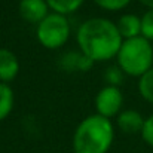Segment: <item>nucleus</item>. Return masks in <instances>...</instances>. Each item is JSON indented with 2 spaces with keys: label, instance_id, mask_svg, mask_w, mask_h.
I'll use <instances>...</instances> for the list:
<instances>
[{
  "label": "nucleus",
  "instance_id": "nucleus-16",
  "mask_svg": "<svg viewBox=\"0 0 153 153\" xmlns=\"http://www.w3.org/2000/svg\"><path fill=\"white\" fill-rule=\"evenodd\" d=\"M140 134H141V138L144 140V143L153 147V114L149 116L147 119H144V125H143V129Z\"/></svg>",
  "mask_w": 153,
  "mask_h": 153
},
{
  "label": "nucleus",
  "instance_id": "nucleus-17",
  "mask_svg": "<svg viewBox=\"0 0 153 153\" xmlns=\"http://www.w3.org/2000/svg\"><path fill=\"white\" fill-rule=\"evenodd\" d=\"M105 79L108 80V85L111 86H117L119 82H122V70L120 68H116V67H111L107 70V76Z\"/></svg>",
  "mask_w": 153,
  "mask_h": 153
},
{
  "label": "nucleus",
  "instance_id": "nucleus-9",
  "mask_svg": "<svg viewBox=\"0 0 153 153\" xmlns=\"http://www.w3.org/2000/svg\"><path fill=\"white\" fill-rule=\"evenodd\" d=\"M116 27H117L119 34L122 36L123 40H128V39H134V37L141 36V18H138L134 13L122 15L117 19Z\"/></svg>",
  "mask_w": 153,
  "mask_h": 153
},
{
  "label": "nucleus",
  "instance_id": "nucleus-6",
  "mask_svg": "<svg viewBox=\"0 0 153 153\" xmlns=\"http://www.w3.org/2000/svg\"><path fill=\"white\" fill-rule=\"evenodd\" d=\"M19 15L27 22L40 24L49 15V6L46 0H21Z\"/></svg>",
  "mask_w": 153,
  "mask_h": 153
},
{
  "label": "nucleus",
  "instance_id": "nucleus-10",
  "mask_svg": "<svg viewBox=\"0 0 153 153\" xmlns=\"http://www.w3.org/2000/svg\"><path fill=\"white\" fill-rule=\"evenodd\" d=\"M94 61H91L88 56H85L82 52L80 53H76V52H68L62 56L61 59V65L62 68L71 71V70H89L92 67Z\"/></svg>",
  "mask_w": 153,
  "mask_h": 153
},
{
  "label": "nucleus",
  "instance_id": "nucleus-1",
  "mask_svg": "<svg viewBox=\"0 0 153 153\" xmlns=\"http://www.w3.org/2000/svg\"><path fill=\"white\" fill-rule=\"evenodd\" d=\"M77 45L80 52L91 61H107L117 56L123 39L114 22L105 18H91L77 30Z\"/></svg>",
  "mask_w": 153,
  "mask_h": 153
},
{
  "label": "nucleus",
  "instance_id": "nucleus-18",
  "mask_svg": "<svg viewBox=\"0 0 153 153\" xmlns=\"http://www.w3.org/2000/svg\"><path fill=\"white\" fill-rule=\"evenodd\" d=\"M146 7H149V9H153V0H140Z\"/></svg>",
  "mask_w": 153,
  "mask_h": 153
},
{
  "label": "nucleus",
  "instance_id": "nucleus-4",
  "mask_svg": "<svg viewBox=\"0 0 153 153\" xmlns=\"http://www.w3.org/2000/svg\"><path fill=\"white\" fill-rule=\"evenodd\" d=\"M37 40L46 49H58L65 45L70 37V22L67 16L51 12L40 24H37Z\"/></svg>",
  "mask_w": 153,
  "mask_h": 153
},
{
  "label": "nucleus",
  "instance_id": "nucleus-2",
  "mask_svg": "<svg viewBox=\"0 0 153 153\" xmlns=\"http://www.w3.org/2000/svg\"><path fill=\"white\" fill-rule=\"evenodd\" d=\"M114 138V128L110 119L100 114L85 117L73 135L74 153H107Z\"/></svg>",
  "mask_w": 153,
  "mask_h": 153
},
{
  "label": "nucleus",
  "instance_id": "nucleus-13",
  "mask_svg": "<svg viewBox=\"0 0 153 153\" xmlns=\"http://www.w3.org/2000/svg\"><path fill=\"white\" fill-rule=\"evenodd\" d=\"M138 91H140V95L146 101L153 104V67L147 73H144L140 77V80H138Z\"/></svg>",
  "mask_w": 153,
  "mask_h": 153
},
{
  "label": "nucleus",
  "instance_id": "nucleus-14",
  "mask_svg": "<svg viewBox=\"0 0 153 153\" xmlns=\"http://www.w3.org/2000/svg\"><path fill=\"white\" fill-rule=\"evenodd\" d=\"M141 36L147 40H153V9H149L141 16Z\"/></svg>",
  "mask_w": 153,
  "mask_h": 153
},
{
  "label": "nucleus",
  "instance_id": "nucleus-7",
  "mask_svg": "<svg viewBox=\"0 0 153 153\" xmlns=\"http://www.w3.org/2000/svg\"><path fill=\"white\" fill-rule=\"evenodd\" d=\"M18 71H19V62L16 55L6 48H1L0 49V82L7 83L13 80Z\"/></svg>",
  "mask_w": 153,
  "mask_h": 153
},
{
  "label": "nucleus",
  "instance_id": "nucleus-12",
  "mask_svg": "<svg viewBox=\"0 0 153 153\" xmlns=\"http://www.w3.org/2000/svg\"><path fill=\"white\" fill-rule=\"evenodd\" d=\"M13 107V91L7 83L0 82V120L6 119Z\"/></svg>",
  "mask_w": 153,
  "mask_h": 153
},
{
  "label": "nucleus",
  "instance_id": "nucleus-3",
  "mask_svg": "<svg viewBox=\"0 0 153 153\" xmlns=\"http://www.w3.org/2000/svg\"><path fill=\"white\" fill-rule=\"evenodd\" d=\"M116 58L122 73L141 77L153 67V46L143 36L123 40Z\"/></svg>",
  "mask_w": 153,
  "mask_h": 153
},
{
  "label": "nucleus",
  "instance_id": "nucleus-8",
  "mask_svg": "<svg viewBox=\"0 0 153 153\" xmlns=\"http://www.w3.org/2000/svg\"><path fill=\"white\" fill-rule=\"evenodd\" d=\"M143 125L144 119L137 110H123L117 114V126L125 134L141 132Z\"/></svg>",
  "mask_w": 153,
  "mask_h": 153
},
{
  "label": "nucleus",
  "instance_id": "nucleus-15",
  "mask_svg": "<svg viewBox=\"0 0 153 153\" xmlns=\"http://www.w3.org/2000/svg\"><path fill=\"white\" fill-rule=\"evenodd\" d=\"M94 1H95L97 6H100L101 9L116 12V10H120V9L126 7L131 0H94Z\"/></svg>",
  "mask_w": 153,
  "mask_h": 153
},
{
  "label": "nucleus",
  "instance_id": "nucleus-11",
  "mask_svg": "<svg viewBox=\"0 0 153 153\" xmlns=\"http://www.w3.org/2000/svg\"><path fill=\"white\" fill-rule=\"evenodd\" d=\"M49 9L53 13H59V15H68L76 12L83 3L85 0H46Z\"/></svg>",
  "mask_w": 153,
  "mask_h": 153
},
{
  "label": "nucleus",
  "instance_id": "nucleus-5",
  "mask_svg": "<svg viewBox=\"0 0 153 153\" xmlns=\"http://www.w3.org/2000/svg\"><path fill=\"white\" fill-rule=\"evenodd\" d=\"M122 104H123V94L117 86L107 85L95 97L97 114H100L102 117H107V119L117 116Z\"/></svg>",
  "mask_w": 153,
  "mask_h": 153
}]
</instances>
